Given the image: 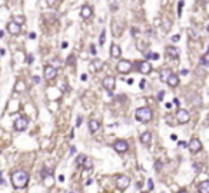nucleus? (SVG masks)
<instances>
[{
    "label": "nucleus",
    "instance_id": "obj_1",
    "mask_svg": "<svg viewBox=\"0 0 209 193\" xmlns=\"http://www.w3.org/2000/svg\"><path fill=\"white\" fill-rule=\"evenodd\" d=\"M11 183L16 189L26 188L29 183V173L24 170H16L11 173Z\"/></svg>",
    "mask_w": 209,
    "mask_h": 193
},
{
    "label": "nucleus",
    "instance_id": "obj_2",
    "mask_svg": "<svg viewBox=\"0 0 209 193\" xmlns=\"http://www.w3.org/2000/svg\"><path fill=\"white\" fill-rule=\"evenodd\" d=\"M152 116H153V113H152V110H150L149 107H139V109H136V112H135L136 120L142 122V123L150 122L152 120Z\"/></svg>",
    "mask_w": 209,
    "mask_h": 193
},
{
    "label": "nucleus",
    "instance_id": "obj_3",
    "mask_svg": "<svg viewBox=\"0 0 209 193\" xmlns=\"http://www.w3.org/2000/svg\"><path fill=\"white\" fill-rule=\"evenodd\" d=\"M29 126V119L26 116H20V117H17L16 120H14V129H16L17 132H24Z\"/></svg>",
    "mask_w": 209,
    "mask_h": 193
},
{
    "label": "nucleus",
    "instance_id": "obj_4",
    "mask_svg": "<svg viewBox=\"0 0 209 193\" xmlns=\"http://www.w3.org/2000/svg\"><path fill=\"white\" fill-rule=\"evenodd\" d=\"M116 69H117V72L122 73V74H127V73L132 70V63L129 60H121L117 63Z\"/></svg>",
    "mask_w": 209,
    "mask_h": 193
},
{
    "label": "nucleus",
    "instance_id": "obj_5",
    "mask_svg": "<svg viewBox=\"0 0 209 193\" xmlns=\"http://www.w3.org/2000/svg\"><path fill=\"white\" fill-rule=\"evenodd\" d=\"M189 119H191V115H189L188 110H185V109H179V110H178V113H176V120L179 122L181 125L188 123Z\"/></svg>",
    "mask_w": 209,
    "mask_h": 193
},
{
    "label": "nucleus",
    "instance_id": "obj_6",
    "mask_svg": "<svg viewBox=\"0 0 209 193\" xmlns=\"http://www.w3.org/2000/svg\"><path fill=\"white\" fill-rule=\"evenodd\" d=\"M113 149H115L117 153H125V152H127V149H129V144H127V142L119 139V140H116L115 143H113Z\"/></svg>",
    "mask_w": 209,
    "mask_h": 193
},
{
    "label": "nucleus",
    "instance_id": "obj_7",
    "mask_svg": "<svg viewBox=\"0 0 209 193\" xmlns=\"http://www.w3.org/2000/svg\"><path fill=\"white\" fill-rule=\"evenodd\" d=\"M102 86H103L106 90H109V92H112L113 89H115L116 86V79L113 76H108L103 79V82H102Z\"/></svg>",
    "mask_w": 209,
    "mask_h": 193
},
{
    "label": "nucleus",
    "instance_id": "obj_8",
    "mask_svg": "<svg viewBox=\"0 0 209 193\" xmlns=\"http://www.w3.org/2000/svg\"><path fill=\"white\" fill-rule=\"evenodd\" d=\"M20 30H22V26L17 24L16 22H9L7 23V32L13 36H19L20 34Z\"/></svg>",
    "mask_w": 209,
    "mask_h": 193
},
{
    "label": "nucleus",
    "instance_id": "obj_9",
    "mask_svg": "<svg viewBox=\"0 0 209 193\" xmlns=\"http://www.w3.org/2000/svg\"><path fill=\"white\" fill-rule=\"evenodd\" d=\"M188 147H189V150H191L192 153H196V152H199V150L202 149V143H201L199 139L192 138L191 142H189V144H188Z\"/></svg>",
    "mask_w": 209,
    "mask_h": 193
},
{
    "label": "nucleus",
    "instance_id": "obj_10",
    "mask_svg": "<svg viewBox=\"0 0 209 193\" xmlns=\"http://www.w3.org/2000/svg\"><path fill=\"white\" fill-rule=\"evenodd\" d=\"M136 67H138V70L142 73V74H148V73H150V70H152V66H150L149 62H138V63H136Z\"/></svg>",
    "mask_w": 209,
    "mask_h": 193
},
{
    "label": "nucleus",
    "instance_id": "obj_11",
    "mask_svg": "<svg viewBox=\"0 0 209 193\" xmlns=\"http://www.w3.org/2000/svg\"><path fill=\"white\" fill-rule=\"evenodd\" d=\"M56 74H57V69H56L55 66H46L44 67V79H46V80L55 79Z\"/></svg>",
    "mask_w": 209,
    "mask_h": 193
},
{
    "label": "nucleus",
    "instance_id": "obj_12",
    "mask_svg": "<svg viewBox=\"0 0 209 193\" xmlns=\"http://www.w3.org/2000/svg\"><path fill=\"white\" fill-rule=\"evenodd\" d=\"M129 183H130V179L127 176H119L116 179V186L119 189H126L129 186Z\"/></svg>",
    "mask_w": 209,
    "mask_h": 193
},
{
    "label": "nucleus",
    "instance_id": "obj_13",
    "mask_svg": "<svg viewBox=\"0 0 209 193\" xmlns=\"http://www.w3.org/2000/svg\"><path fill=\"white\" fill-rule=\"evenodd\" d=\"M92 14H93V10H92L90 6H88V5L82 6V9H80V17H82V19H85V20H86V19H90Z\"/></svg>",
    "mask_w": 209,
    "mask_h": 193
},
{
    "label": "nucleus",
    "instance_id": "obj_14",
    "mask_svg": "<svg viewBox=\"0 0 209 193\" xmlns=\"http://www.w3.org/2000/svg\"><path fill=\"white\" fill-rule=\"evenodd\" d=\"M179 49L178 47H175V46H168L166 47V55L169 56V57H172V59H176L178 56H179Z\"/></svg>",
    "mask_w": 209,
    "mask_h": 193
},
{
    "label": "nucleus",
    "instance_id": "obj_15",
    "mask_svg": "<svg viewBox=\"0 0 209 193\" xmlns=\"http://www.w3.org/2000/svg\"><path fill=\"white\" fill-rule=\"evenodd\" d=\"M100 129V122L96 120V119H92L89 120V132L90 133H96Z\"/></svg>",
    "mask_w": 209,
    "mask_h": 193
},
{
    "label": "nucleus",
    "instance_id": "obj_16",
    "mask_svg": "<svg viewBox=\"0 0 209 193\" xmlns=\"http://www.w3.org/2000/svg\"><path fill=\"white\" fill-rule=\"evenodd\" d=\"M121 55H122V50H121V47L117 46V44H112L110 46V56L112 57H115V59H117V57H121Z\"/></svg>",
    "mask_w": 209,
    "mask_h": 193
},
{
    "label": "nucleus",
    "instance_id": "obj_17",
    "mask_svg": "<svg viewBox=\"0 0 209 193\" xmlns=\"http://www.w3.org/2000/svg\"><path fill=\"white\" fill-rule=\"evenodd\" d=\"M102 67H103V62L99 60V59H95V60L90 62V69H92L93 72H99Z\"/></svg>",
    "mask_w": 209,
    "mask_h": 193
},
{
    "label": "nucleus",
    "instance_id": "obj_18",
    "mask_svg": "<svg viewBox=\"0 0 209 193\" xmlns=\"http://www.w3.org/2000/svg\"><path fill=\"white\" fill-rule=\"evenodd\" d=\"M150 142H152V134H150V132L142 133V136H140V143L148 146V144H150Z\"/></svg>",
    "mask_w": 209,
    "mask_h": 193
},
{
    "label": "nucleus",
    "instance_id": "obj_19",
    "mask_svg": "<svg viewBox=\"0 0 209 193\" xmlns=\"http://www.w3.org/2000/svg\"><path fill=\"white\" fill-rule=\"evenodd\" d=\"M168 84H169V86H171V87H176V86H178V84H179V77L176 76V74H173V73H172L171 76H169V79H168Z\"/></svg>",
    "mask_w": 209,
    "mask_h": 193
},
{
    "label": "nucleus",
    "instance_id": "obj_20",
    "mask_svg": "<svg viewBox=\"0 0 209 193\" xmlns=\"http://www.w3.org/2000/svg\"><path fill=\"white\" fill-rule=\"evenodd\" d=\"M171 74H172L171 69H163V70L160 72V80H162V82H168V79H169Z\"/></svg>",
    "mask_w": 209,
    "mask_h": 193
},
{
    "label": "nucleus",
    "instance_id": "obj_21",
    "mask_svg": "<svg viewBox=\"0 0 209 193\" xmlns=\"http://www.w3.org/2000/svg\"><path fill=\"white\" fill-rule=\"evenodd\" d=\"M199 193H209V180L199 183Z\"/></svg>",
    "mask_w": 209,
    "mask_h": 193
},
{
    "label": "nucleus",
    "instance_id": "obj_22",
    "mask_svg": "<svg viewBox=\"0 0 209 193\" xmlns=\"http://www.w3.org/2000/svg\"><path fill=\"white\" fill-rule=\"evenodd\" d=\"M82 167H83V169H85L86 172H92V169H93V162H92L90 159H86Z\"/></svg>",
    "mask_w": 209,
    "mask_h": 193
},
{
    "label": "nucleus",
    "instance_id": "obj_23",
    "mask_svg": "<svg viewBox=\"0 0 209 193\" xmlns=\"http://www.w3.org/2000/svg\"><path fill=\"white\" fill-rule=\"evenodd\" d=\"M188 34H189V37L192 39V40H199V34L196 33V30H193V29H188Z\"/></svg>",
    "mask_w": 209,
    "mask_h": 193
},
{
    "label": "nucleus",
    "instance_id": "obj_24",
    "mask_svg": "<svg viewBox=\"0 0 209 193\" xmlns=\"http://www.w3.org/2000/svg\"><path fill=\"white\" fill-rule=\"evenodd\" d=\"M86 159H88V157H86L85 154H79V156L76 157V165L77 166H83V163H85V160Z\"/></svg>",
    "mask_w": 209,
    "mask_h": 193
},
{
    "label": "nucleus",
    "instance_id": "obj_25",
    "mask_svg": "<svg viewBox=\"0 0 209 193\" xmlns=\"http://www.w3.org/2000/svg\"><path fill=\"white\" fill-rule=\"evenodd\" d=\"M13 22H16L17 24H23V23L26 22V19H24V16H20V14H16V16L13 17Z\"/></svg>",
    "mask_w": 209,
    "mask_h": 193
},
{
    "label": "nucleus",
    "instance_id": "obj_26",
    "mask_svg": "<svg viewBox=\"0 0 209 193\" xmlns=\"http://www.w3.org/2000/svg\"><path fill=\"white\" fill-rule=\"evenodd\" d=\"M145 55H146L148 59H152V60H158V59H159V55H158V53H153V52H146Z\"/></svg>",
    "mask_w": 209,
    "mask_h": 193
},
{
    "label": "nucleus",
    "instance_id": "obj_27",
    "mask_svg": "<svg viewBox=\"0 0 209 193\" xmlns=\"http://www.w3.org/2000/svg\"><path fill=\"white\" fill-rule=\"evenodd\" d=\"M40 175H42V179H46V177L52 176V172H50L49 169H46V167H43V169H42V173H40Z\"/></svg>",
    "mask_w": 209,
    "mask_h": 193
},
{
    "label": "nucleus",
    "instance_id": "obj_28",
    "mask_svg": "<svg viewBox=\"0 0 209 193\" xmlns=\"http://www.w3.org/2000/svg\"><path fill=\"white\" fill-rule=\"evenodd\" d=\"M104 42H106V30H102V34L99 36V44L103 46Z\"/></svg>",
    "mask_w": 209,
    "mask_h": 193
},
{
    "label": "nucleus",
    "instance_id": "obj_29",
    "mask_svg": "<svg viewBox=\"0 0 209 193\" xmlns=\"http://www.w3.org/2000/svg\"><path fill=\"white\" fill-rule=\"evenodd\" d=\"M14 90H16V92H20V90H24V83H23L22 80H19V82L16 83V87H14Z\"/></svg>",
    "mask_w": 209,
    "mask_h": 193
},
{
    "label": "nucleus",
    "instance_id": "obj_30",
    "mask_svg": "<svg viewBox=\"0 0 209 193\" xmlns=\"http://www.w3.org/2000/svg\"><path fill=\"white\" fill-rule=\"evenodd\" d=\"M201 103H202L201 97H199V96H195V100H193V106H195V107H198V106H201Z\"/></svg>",
    "mask_w": 209,
    "mask_h": 193
},
{
    "label": "nucleus",
    "instance_id": "obj_31",
    "mask_svg": "<svg viewBox=\"0 0 209 193\" xmlns=\"http://www.w3.org/2000/svg\"><path fill=\"white\" fill-rule=\"evenodd\" d=\"M75 62H76V57H75L73 55H70V56H69V59L66 60V63H67V65H75Z\"/></svg>",
    "mask_w": 209,
    "mask_h": 193
},
{
    "label": "nucleus",
    "instance_id": "obj_32",
    "mask_svg": "<svg viewBox=\"0 0 209 193\" xmlns=\"http://www.w3.org/2000/svg\"><path fill=\"white\" fill-rule=\"evenodd\" d=\"M201 65H205V66H209V62L206 60V57H201Z\"/></svg>",
    "mask_w": 209,
    "mask_h": 193
},
{
    "label": "nucleus",
    "instance_id": "obj_33",
    "mask_svg": "<svg viewBox=\"0 0 209 193\" xmlns=\"http://www.w3.org/2000/svg\"><path fill=\"white\" fill-rule=\"evenodd\" d=\"M82 122H83V117H82V116H79V117L76 119V126L79 127L80 125H82Z\"/></svg>",
    "mask_w": 209,
    "mask_h": 193
},
{
    "label": "nucleus",
    "instance_id": "obj_34",
    "mask_svg": "<svg viewBox=\"0 0 209 193\" xmlns=\"http://www.w3.org/2000/svg\"><path fill=\"white\" fill-rule=\"evenodd\" d=\"M148 189H149V190H152V189H153V180H152V179H149V180H148Z\"/></svg>",
    "mask_w": 209,
    "mask_h": 193
},
{
    "label": "nucleus",
    "instance_id": "obj_35",
    "mask_svg": "<svg viewBox=\"0 0 209 193\" xmlns=\"http://www.w3.org/2000/svg\"><path fill=\"white\" fill-rule=\"evenodd\" d=\"M182 7H183V2H179V7H178V14H179V16H181L182 14Z\"/></svg>",
    "mask_w": 209,
    "mask_h": 193
},
{
    "label": "nucleus",
    "instance_id": "obj_36",
    "mask_svg": "<svg viewBox=\"0 0 209 193\" xmlns=\"http://www.w3.org/2000/svg\"><path fill=\"white\" fill-rule=\"evenodd\" d=\"M33 60H34L33 55H29L27 56V63H29V65H32V63H33Z\"/></svg>",
    "mask_w": 209,
    "mask_h": 193
},
{
    "label": "nucleus",
    "instance_id": "obj_37",
    "mask_svg": "<svg viewBox=\"0 0 209 193\" xmlns=\"http://www.w3.org/2000/svg\"><path fill=\"white\" fill-rule=\"evenodd\" d=\"M163 96H165V92L160 90L159 93H158V100H163Z\"/></svg>",
    "mask_w": 209,
    "mask_h": 193
},
{
    "label": "nucleus",
    "instance_id": "obj_38",
    "mask_svg": "<svg viewBox=\"0 0 209 193\" xmlns=\"http://www.w3.org/2000/svg\"><path fill=\"white\" fill-rule=\"evenodd\" d=\"M160 167H162V163H160V162H156V163H155V169H156V170H160Z\"/></svg>",
    "mask_w": 209,
    "mask_h": 193
},
{
    "label": "nucleus",
    "instance_id": "obj_39",
    "mask_svg": "<svg viewBox=\"0 0 209 193\" xmlns=\"http://www.w3.org/2000/svg\"><path fill=\"white\" fill-rule=\"evenodd\" d=\"M56 3V0H46V5L47 6H53Z\"/></svg>",
    "mask_w": 209,
    "mask_h": 193
},
{
    "label": "nucleus",
    "instance_id": "obj_40",
    "mask_svg": "<svg viewBox=\"0 0 209 193\" xmlns=\"http://www.w3.org/2000/svg\"><path fill=\"white\" fill-rule=\"evenodd\" d=\"M36 37H37V36H36V33H34V32H32V33H29V39H32V40H34Z\"/></svg>",
    "mask_w": 209,
    "mask_h": 193
},
{
    "label": "nucleus",
    "instance_id": "obj_41",
    "mask_svg": "<svg viewBox=\"0 0 209 193\" xmlns=\"http://www.w3.org/2000/svg\"><path fill=\"white\" fill-rule=\"evenodd\" d=\"M33 80H34L36 84H39V83H40V77H39V76H33Z\"/></svg>",
    "mask_w": 209,
    "mask_h": 193
},
{
    "label": "nucleus",
    "instance_id": "obj_42",
    "mask_svg": "<svg viewBox=\"0 0 209 193\" xmlns=\"http://www.w3.org/2000/svg\"><path fill=\"white\" fill-rule=\"evenodd\" d=\"M90 53H92V55H96V49H95V46L93 44H92V46H90Z\"/></svg>",
    "mask_w": 209,
    "mask_h": 193
},
{
    "label": "nucleus",
    "instance_id": "obj_43",
    "mask_svg": "<svg viewBox=\"0 0 209 193\" xmlns=\"http://www.w3.org/2000/svg\"><path fill=\"white\" fill-rule=\"evenodd\" d=\"M179 39H181V36H179V34H176V36H173V37H172V42H178Z\"/></svg>",
    "mask_w": 209,
    "mask_h": 193
},
{
    "label": "nucleus",
    "instance_id": "obj_44",
    "mask_svg": "<svg viewBox=\"0 0 209 193\" xmlns=\"http://www.w3.org/2000/svg\"><path fill=\"white\" fill-rule=\"evenodd\" d=\"M173 105H175V106H179V105H181V103H179V99H176V97H175V99H173Z\"/></svg>",
    "mask_w": 209,
    "mask_h": 193
},
{
    "label": "nucleus",
    "instance_id": "obj_45",
    "mask_svg": "<svg viewBox=\"0 0 209 193\" xmlns=\"http://www.w3.org/2000/svg\"><path fill=\"white\" fill-rule=\"evenodd\" d=\"M67 46H69V43H67V42H63V43H62V49H66Z\"/></svg>",
    "mask_w": 209,
    "mask_h": 193
},
{
    "label": "nucleus",
    "instance_id": "obj_46",
    "mask_svg": "<svg viewBox=\"0 0 209 193\" xmlns=\"http://www.w3.org/2000/svg\"><path fill=\"white\" fill-rule=\"evenodd\" d=\"M52 63H53V65H56V66H59V65H60V62L57 60V59H56V60H53Z\"/></svg>",
    "mask_w": 209,
    "mask_h": 193
},
{
    "label": "nucleus",
    "instance_id": "obj_47",
    "mask_svg": "<svg viewBox=\"0 0 209 193\" xmlns=\"http://www.w3.org/2000/svg\"><path fill=\"white\" fill-rule=\"evenodd\" d=\"M193 169H195V170L198 172V170H201V166H198V165H193Z\"/></svg>",
    "mask_w": 209,
    "mask_h": 193
},
{
    "label": "nucleus",
    "instance_id": "obj_48",
    "mask_svg": "<svg viewBox=\"0 0 209 193\" xmlns=\"http://www.w3.org/2000/svg\"><path fill=\"white\" fill-rule=\"evenodd\" d=\"M179 146H181V147H185V146H186V143H185V142H179Z\"/></svg>",
    "mask_w": 209,
    "mask_h": 193
},
{
    "label": "nucleus",
    "instance_id": "obj_49",
    "mask_svg": "<svg viewBox=\"0 0 209 193\" xmlns=\"http://www.w3.org/2000/svg\"><path fill=\"white\" fill-rule=\"evenodd\" d=\"M181 74H182V76H186V74H188V70H182Z\"/></svg>",
    "mask_w": 209,
    "mask_h": 193
},
{
    "label": "nucleus",
    "instance_id": "obj_50",
    "mask_svg": "<svg viewBox=\"0 0 209 193\" xmlns=\"http://www.w3.org/2000/svg\"><path fill=\"white\" fill-rule=\"evenodd\" d=\"M171 139H172V140H178V136H176V134H172Z\"/></svg>",
    "mask_w": 209,
    "mask_h": 193
},
{
    "label": "nucleus",
    "instance_id": "obj_51",
    "mask_svg": "<svg viewBox=\"0 0 209 193\" xmlns=\"http://www.w3.org/2000/svg\"><path fill=\"white\" fill-rule=\"evenodd\" d=\"M127 84H133V79H127Z\"/></svg>",
    "mask_w": 209,
    "mask_h": 193
},
{
    "label": "nucleus",
    "instance_id": "obj_52",
    "mask_svg": "<svg viewBox=\"0 0 209 193\" xmlns=\"http://www.w3.org/2000/svg\"><path fill=\"white\" fill-rule=\"evenodd\" d=\"M59 180H60V182H63V180H65V176H63V175H60V176H59Z\"/></svg>",
    "mask_w": 209,
    "mask_h": 193
},
{
    "label": "nucleus",
    "instance_id": "obj_53",
    "mask_svg": "<svg viewBox=\"0 0 209 193\" xmlns=\"http://www.w3.org/2000/svg\"><path fill=\"white\" fill-rule=\"evenodd\" d=\"M0 185H6V182L3 180V177H0Z\"/></svg>",
    "mask_w": 209,
    "mask_h": 193
},
{
    "label": "nucleus",
    "instance_id": "obj_54",
    "mask_svg": "<svg viewBox=\"0 0 209 193\" xmlns=\"http://www.w3.org/2000/svg\"><path fill=\"white\" fill-rule=\"evenodd\" d=\"M92 183H93V180H92V179H89L88 182H86V185H92Z\"/></svg>",
    "mask_w": 209,
    "mask_h": 193
},
{
    "label": "nucleus",
    "instance_id": "obj_55",
    "mask_svg": "<svg viewBox=\"0 0 209 193\" xmlns=\"http://www.w3.org/2000/svg\"><path fill=\"white\" fill-rule=\"evenodd\" d=\"M75 152H76V149H75V147H70V153L73 154V153H75Z\"/></svg>",
    "mask_w": 209,
    "mask_h": 193
},
{
    "label": "nucleus",
    "instance_id": "obj_56",
    "mask_svg": "<svg viewBox=\"0 0 209 193\" xmlns=\"http://www.w3.org/2000/svg\"><path fill=\"white\" fill-rule=\"evenodd\" d=\"M3 36H5V32H3V30H0V39L3 37Z\"/></svg>",
    "mask_w": 209,
    "mask_h": 193
},
{
    "label": "nucleus",
    "instance_id": "obj_57",
    "mask_svg": "<svg viewBox=\"0 0 209 193\" xmlns=\"http://www.w3.org/2000/svg\"><path fill=\"white\" fill-rule=\"evenodd\" d=\"M140 87H145V80H142V82H140Z\"/></svg>",
    "mask_w": 209,
    "mask_h": 193
},
{
    "label": "nucleus",
    "instance_id": "obj_58",
    "mask_svg": "<svg viewBox=\"0 0 209 193\" xmlns=\"http://www.w3.org/2000/svg\"><path fill=\"white\" fill-rule=\"evenodd\" d=\"M179 193H186V192H185V190H181V192H179Z\"/></svg>",
    "mask_w": 209,
    "mask_h": 193
},
{
    "label": "nucleus",
    "instance_id": "obj_59",
    "mask_svg": "<svg viewBox=\"0 0 209 193\" xmlns=\"http://www.w3.org/2000/svg\"><path fill=\"white\" fill-rule=\"evenodd\" d=\"M0 177H2V170H0Z\"/></svg>",
    "mask_w": 209,
    "mask_h": 193
}]
</instances>
